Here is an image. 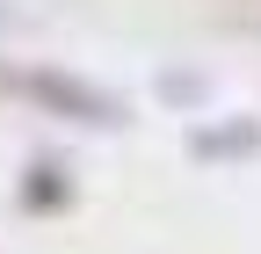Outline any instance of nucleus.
<instances>
[{
    "mask_svg": "<svg viewBox=\"0 0 261 254\" xmlns=\"http://www.w3.org/2000/svg\"><path fill=\"white\" fill-rule=\"evenodd\" d=\"M15 94H29V102H44V109H58V116H73V123H123V102L116 94H102V87H87V80H73V73H15L8 80Z\"/></svg>",
    "mask_w": 261,
    "mask_h": 254,
    "instance_id": "nucleus-1",
    "label": "nucleus"
}]
</instances>
